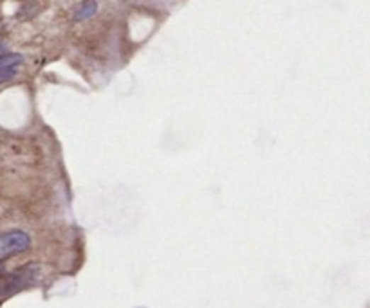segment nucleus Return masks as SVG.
Listing matches in <instances>:
<instances>
[{"label":"nucleus","mask_w":370,"mask_h":308,"mask_svg":"<svg viewBox=\"0 0 370 308\" xmlns=\"http://www.w3.org/2000/svg\"><path fill=\"white\" fill-rule=\"evenodd\" d=\"M4 52H6V47H4V45H0V56L4 55Z\"/></svg>","instance_id":"obj_5"},{"label":"nucleus","mask_w":370,"mask_h":308,"mask_svg":"<svg viewBox=\"0 0 370 308\" xmlns=\"http://www.w3.org/2000/svg\"><path fill=\"white\" fill-rule=\"evenodd\" d=\"M36 274H38V267L36 265H26L22 269L15 270L11 274H0V297L15 294L18 290L26 289L29 285L35 283Z\"/></svg>","instance_id":"obj_1"},{"label":"nucleus","mask_w":370,"mask_h":308,"mask_svg":"<svg viewBox=\"0 0 370 308\" xmlns=\"http://www.w3.org/2000/svg\"><path fill=\"white\" fill-rule=\"evenodd\" d=\"M98 13V2L96 0H85L84 4H80L74 11V20L76 22H82V20H89Z\"/></svg>","instance_id":"obj_3"},{"label":"nucleus","mask_w":370,"mask_h":308,"mask_svg":"<svg viewBox=\"0 0 370 308\" xmlns=\"http://www.w3.org/2000/svg\"><path fill=\"white\" fill-rule=\"evenodd\" d=\"M18 72V67H9V69H0V84H4V81H9L13 79Z\"/></svg>","instance_id":"obj_4"},{"label":"nucleus","mask_w":370,"mask_h":308,"mask_svg":"<svg viewBox=\"0 0 370 308\" xmlns=\"http://www.w3.org/2000/svg\"><path fill=\"white\" fill-rule=\"evenodd\" d=\"M29 245H31V238L24 231H8L0 234V261L26 253Z\"/></svg>","instance_id":"obj_2"},{"label":"nucleus","mask_w":370,"mask_h":308,"mask_svg":"<svg viewBox=\"0 0 370 308\" xmlns=\"http://www.w3.org/2000/svg\"><path fill=\"white\" fill-rule=\"evenodd\" d=\"M2 273H4V265L0 263V274H2Z\"/></svg>","instance_id":"obj_6"}]
</instances>
